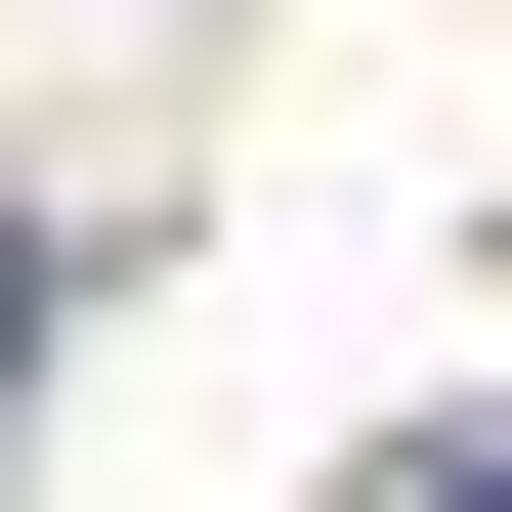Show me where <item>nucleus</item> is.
<instances>
[{
    "label": "nucleus",
    "instance_id": "nucleus-2",
    "mask_svg": "<svg viewBox=\"0 0 512 512\" xmlns=\"http://www.w3.org/2000/svg\"><path fill=\"white\" fill-rule=\"evenodd\" d=\"M0 384H43V256H0Z\"/></svg>",
    "mask_w": 512,
    "mask_h": 512
},
{
    "label": "nucleus",
    "instance_id": "nucleus-1",
    "mask_svg": "<svg viewBox=\"0 0 512 512\" xmlns=\"http://www.w3.org/2000/svg\"><path fill=\"white\" fill-rule=\"evenodd\" d=\"M384 512H512V427H427V470H384Z\"/></svg>",
    "mask_w": 512,
    "mask_h": 512
}]
</instances>
